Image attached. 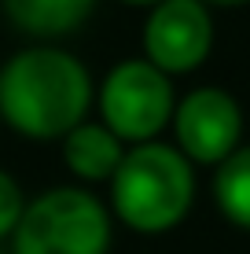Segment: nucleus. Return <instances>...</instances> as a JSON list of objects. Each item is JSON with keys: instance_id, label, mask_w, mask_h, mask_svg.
Masks as SVG:
<instances>
[{"instance_id": "7", "label": "nucleus", "mask_w": 250, "mask_h": 254, "mask_svg": "<svg viewBox=\"0 0 250 254\" xmlns=\"http://www.w3.org/2000/svg\"><path fill=\"white\" fill-rule=\"evenodd\" d=\"M125 155V144L103 122H81L63 136V162L77 181H110Z\"/></svg>"}, {"instance_id": "6", "label": "nucleus", "mask_w": 250, "mask_h": 254, "mask_svg": "<svg viewBox=\"0 0 250 254\" xmlns=\"http://www.w3.org/2000/svg\"><path fill=\"white\" fill-rule=\"evenodd\" d=\"M213 48V19L202 0H158L144 22V59L162 74H192Z\"/></svg>"}, {"instance_id": "9", "label": "nucleus", "mask_w": 250, "mask_h": 254, "mask_svg": "<svg viewBox=\"0 0 250 254\" xmlns=\"http://www.w3.org/2000/svg\"><path fill=\"white\" fill-rule=\"evenodd\" d=\"M213 199L232 225L250 232V144L236 147L213 173Z\"/></svg>"}, {"instance_id": "8", "label": "nucleus", "mask_w": 250, "mask_h": 254, "mask_svg": "<svg viewBox=\"0 0 250 254\" xmlns=\"http://www.w3.org/2000/svg\"><path fill=\"white\" fill-rule=\"evenodd\" d=\"M0 4H4V15L22 33L45 41L77 33L96 11V0H0Z\"/></svg>"}, {"instance_id": "2", "label": "nucleus", "mask_w": 250, "mask_h": 254, "mask_svg": "<svg viewBox=\"0 0 250 254\" xmlns=\"http://www.w3.org/2000/svg\"><path fill=\"white\" fill-rule=\"evenodd\" d=\"M195 203V170L173 144H133L125 147L114 177L110 206L133 232L158 236L177 229Z\"/></svg>"}, {"instance_id": "1", "label": "nucleus", "mask_w": 250, "mask_h": 254, "mask_svg": "<svg viewBox=\"0 0 250 254\" xmlns=\"http://www.w3.org/2000/svg\"><path fill=\"white\" fill-rule=\"evenodd\" d=\"M92 107V77L51 45L22 48L0 66V118L30 140H63Z\"/></svg>"}, {"instance_id": "12", "label": "nucleus", "mask_w": 250, "mask_h": 254, "mask_svg": "<svg viewBox=\"0 0 250 254\" xmlns=\"http://www.w3.org/2000/svg\"><path fill=\"white\" fill-rule=\"evenodd\" d=\"M122 4H136V7H154L158 0H122Z\"/></svg>"}, {"instance_id": "10", "label": "nucleus", "mask_w": 250, "mask_h": 254, "mask_svg": "<svg viewBox=\"0 0 250 254\" xmlns=\"http://www.w3.org/2000/svg\"><path fill=\"white\" fill-rule=\"evenodd\" d=\"M22 210H26V195H22L19 181L7 170H0V240H7V236L15 232Z\"/></svg>"}, {"instance_id": "4", "label": "nucleus", "mask_w": 250, "mask_h": 254, "mask_svg": "<svg viewBox=\"0 0 250 254\" xmlns=\"http://www.w3.org/2000/svg\"><path fill=\"white\" fill-rule=\"evenodd\" d=\"M177 107V92L169 74L151 66L148 59H125L110 66L100 85V115L122 144H148L169 126Z\"/></svg>"}, {"instance_id": "5", "label": "nucleus", "mask_w": 250, "mask_h": 254, "mask_svg": "<svg viewBox=\"0 0 250 254\" xmlns=\"http://www.w3.org/2000/svg\"><path fill=\"white\" fill-rule=\"evenodd\" d=\"M169 122L177 133V151L199 166H221L243 136V107L217 85L192 89L173 107Z\"/></svg>"}, {"instance_id": "3", "label": "nucleus", "mask_w": 250, "mask_h": 254, "mask_svg": "<svg viewBox=\"0 0 250 254\" xmlns=\"http://www.w3.org/2000/svg\"><path fill=\"white\" fill-rule=\"evenodd\" d=\"M110 214L85 188H48L26 203L11 254H107Z\"/></svg>"}, {"instance_id": "11", "label": "nucleus", "mask_w": 250, "mask_h": 254, "mask_svg": "<svg viewBox=\"0 0 250 254\" xmlns=\"http://www.w3.org/2000/svg\"><path fill=\"white\" fill-rule=\"evenodd\" d=\"M202 4L206 7H213V4L217 7H236V4H250V0H202Z\"/></svg>"}]
</instances>
